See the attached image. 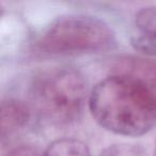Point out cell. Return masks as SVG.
Segmentation results:
<instances>
[{
    "mask_svg": "<svg viewBox=\"0 0 156 156\" xmlns=\"http://www.w3.org/2000/svg\"><path fill=\"white\" fill-rule=\"evenodd\" d=\"M139 33L132 39L135 49L156 57V5L140 9L135 15Z\"/></svg>",
    "mask_w": 156,
    "mask_h": 156,
    "instance_id": "277c9868",
    "label": "cell"
},
{
    "mask_svg": "<svg viewBox=\"0 0 156 156\" xmlns=\"http://www.w3.org/2000/svg\"><path fill=\"white\" fill-rule=\"evenodd\" d=\"M115 33L94 16L69 14L51 23L37 41V49L48 55H83L115 47Z\"/></svg>",
    "mask_w": 156,
    "mask_h": 156,
    "instance_id": "3957f363",
    "label": "cell"
},
{
    "mask_svg": "<svg viewBox=\"0 0 156 156\" xmlns=\"http://www.w3.org/2000/svg\"><path fill=\"white\" fill-rule=\"evenodd\" d=\"M5 156H42V153L37 147L30 145H22L10 151Z\"/></svg>",
    "mask_w": 156,
    "mask_h": 156,
    "instance_id": "9c48e42d",
    "label": "cell"
},
{
    "mask_svg": "<svg viewBox=\"0 0 156 156\" xmlns=\"http://www.w3.org/2000/svg\"><path fill=\"white\" fill-rule=\"evenodd\" d=\"M42 156H91L87 144L73 138L58 139L48 145Z\"/></svg>",
    "mask_w": 156,
    "mask_h": 156,
    "instance_id": "52a82bcc",
    "label": "cell"
},
{
    "mask_svg": "<svg viewBox=\"0 0 156 156\" xmlns=\"http://www.w3.org/2000/svg\"><path fill=\"white\" fill-rule=\"evenodd\" d=\"M30 108L17 100H7L1 104V137L11 136L22 129L30 119Z\"/></svg>",
    "mask_w": 156,
    "mask_h": 156,
    "instance_id": "8992f818",
    "label": "cell"
},
{
    "mask_svg": "<svg viewBox=\"0 0 156 156\" xmlns=\"http://www.w3.org/2000/svg\"><path fill=\"white\" fill-rule=\"evenodd\" d=\"M115 74L134 77L142 83L156 96V61L150 59L125 57L118 61L113 67Z\"/></svg>",
    "mask_w": 156,
    "mask_h": 156,
    "instance_id": "5b68a950",
    "label": "cell"
},
{
    "mask_svg": "<svg viewBox=\"0 0 156 156\" xmlns=\"http://www.w3.org/2000/svg\"><path fill=\"white\" fill-rule=\"evenodd\" d=\"M98 156H147V153L138 144L117 143L109 145Z\"/></svg>",
    "mask_w": 156,
    "mask_h": 156,
    "instance_id": "ba28073f",
    "label": "cell"
},
{
    "mask_svg": "<svg viewBox=\"0 0 156 156\" xmlns=\"http://www.w3.org/2000/svg\"><path fill=\"white\" fill-rule=\"evenodd\" d=\"M89 109L98 125L122 136H142L156 124V96L123 74L112 73L94 86Z\"/></svg>",
    "mask_w": 156,
    "mask_h": 156,
    "instance_id": "6da1fadb",
    "label": "cell"
},
{
    "mask_svg": "<svg viewBox=\"0 0 156 156\" xmlns=\"http://www.w3.org/2000/svg\"><path fill=\"white\" fill-rule=\"evenodd\" d=\"M87 98L83 76L72 67H57L40 74L31 85L30 102L34 111L55 125L77 120Z\"/></svg>",
    "mask_w": 156,
    "mask_h": 156,
    "instance_id": "7a4b0ae2",
    "label": "cell"
},
{
    "mask_svg": "<svg viewBox=\"0 0 156 156\" xmlns=\"http://www.w3.org/2000/svg\"><path fill=\"white\" fill-rule=\"evenodd\" d=\"M155 156H156V147H155Z\"/></svg>",
    "mask_w": 156,
    "mask_h": 156,
    "instance_id": "30bf717a",
    "label": "cell"
}]
</instances>
